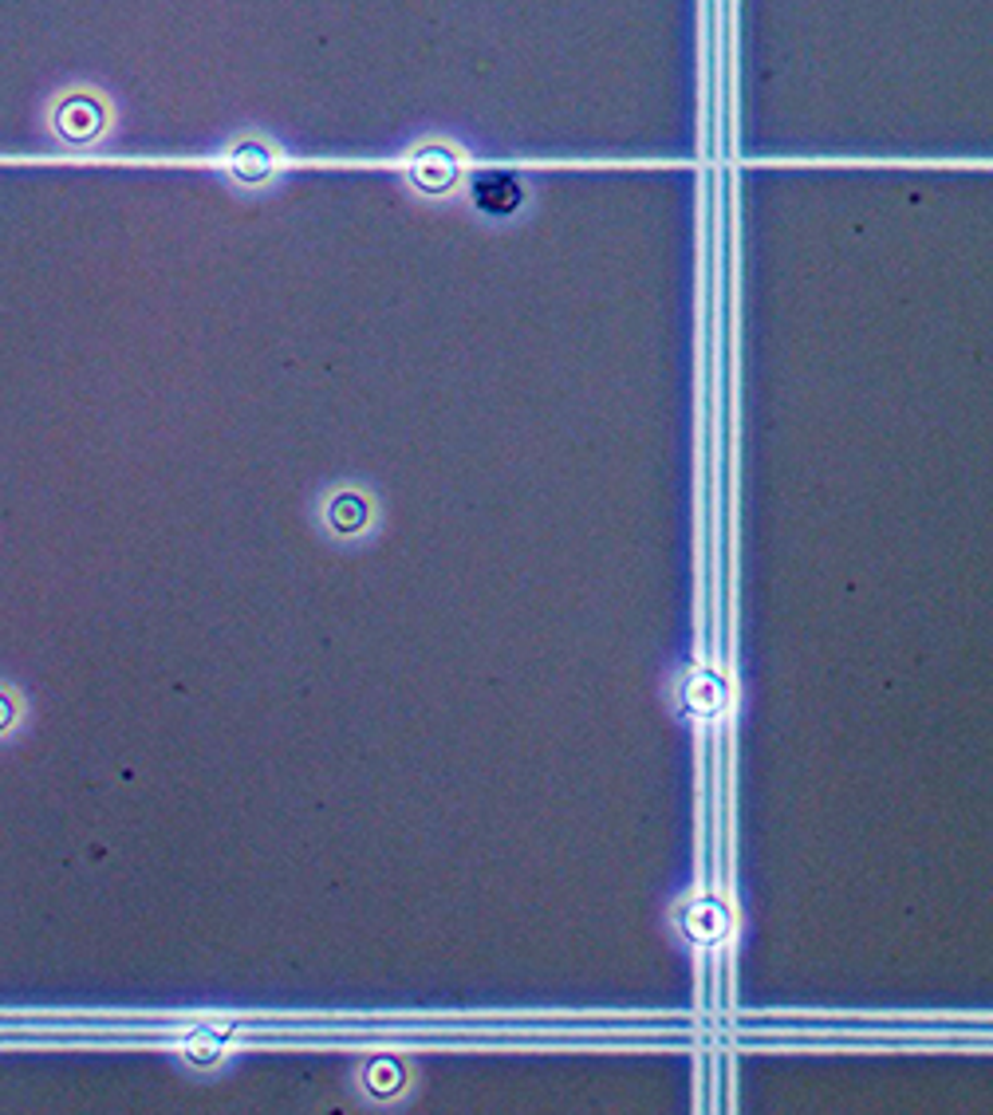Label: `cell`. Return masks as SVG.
<instances>
[{"label": "cell", "mask_w": 993, "mask_h": 1115, "mask_svg": "<svg viewBox=\"0 0 993 1115\" xmlns=\"http://www.w3.org/2000/svg\"><path fill=\"white\" fill-rule=\"evenodd\" d=\"M474 197L477 206L489 209V213H508V209L520 206V182L505 170H489L474 182Z\"/></svg>", "instance_id": "1"}, {"label": "cell", "mask_w": 993, "mask_h": 1115, "mask_svg": "<svg viewBox=\"0 0 993 1115\" xmlns=\"http://www.w3.org/2000/svg\"><path fill=\"white\" fill-rule=\"evenodd\" d=\"M371 1085L383 1092V1088H394L399 1085V1064L394 1061H375L371 1064Z\"/></svg>", "instance_id": "3"}, {"label": "cell", "mask_w": 993, "mask_h": 1115, "mask_svg": "<svg viewBox=\"0 0 993 1115\" xmlns=\"http://www.w3.org/2000/svg\"><path fill=\"white\" fill-rule=\"evenodd\" d=\"M328 517H331V525H335V528L352 532V528L363 525V517H367V505H363V497L343 493V497H335V501H331Z\"/></svg>", "instance_id": "2"}]
</instances>
